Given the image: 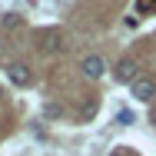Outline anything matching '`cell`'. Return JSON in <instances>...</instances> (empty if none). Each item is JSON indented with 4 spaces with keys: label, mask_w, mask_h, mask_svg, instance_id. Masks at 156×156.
Masks as SVG:
<instances>
[{
    "label": "cell",
    "mask_w": 156,
    "mask_h": 156,
    "mask_svg": "<svg viewBox=\"0 0 156 156\" xmlns=\"http://www.w3.org/2000/svg\"><path fill=\"white\" fill-rule=\"evenodd\" d=\"M136 73H140V70H136V60H133V57H126V60L116 63V73H113V76H116L120 83H136V80H140Z\"/></svg>",
    "instance_id": "6da1fadb"
},
{
    "label": "cell",
    "mask_w": 156,
    "mask_h": 156,
    "mask_svg": "<svg viewBox=\"0 0 156 156\" xmlns=\"http://www.w3.org/2000/svg\"><path fill=\"white\" fill-rule=\"evenodd\" d=\"M7 76H10L13 87H27V83L33 80V73H30L27 63H10V66H7Z\"/></svg>",
    "instance_id": "7a4b0ae2"
},
{
    "label": "cell",
    "mask_w": 156,
    "mask_h": 156,
    "mask_svg": "<svg viewBox=\"0 0 156 156\" xmlns=\"http://www.w3.org/2000/svg\"><path fill=\"white\" fill-rule=\"evenodd\" d=\"M83 73H87L90 80H100V76L106 73V60H103V57H96V53L83 57Z\"/></svg>",
    "instance_id": "3957f363"
},
{
    "label": "cell",
    "mask_w": 156,
    "mask_h": 156,
    "mask_svg": "<svg viewBox=\"0 0 156 156\" xmlns=\"http://www.w3.org/2000/svg\"><path fill=\"white\" fill-rule=\"evenodd\" d=\"M133 96H136V100H153L156 96V83L150 76H140V80L133 83Z\"/></svg>",
    "instance_id": "277c9868"
},
{
    "label": "cell",
    "mask_w": 156,
    "mask_h": 156,
    "mask_svg": "<svg viewBox=\"0 0 156 156\" xmlns=\"http://www.w3.org/2000/svg\"><path fill=\"white\" fill-rule=\"evenodd\" d=\"M17 27H20V17H17V13H7L3 23H0V30H17Z\"/></svg>",
    "instance_id": "5b68a950"
},
{
    "label": "cell",
    "mask_w": 156,
    "mask_h": 156,
    "mask_svg": "<svg viewBox=\"0 0 156 156\" xmlns=\"http://www.w3.org/2000/svg\"><path fill=\"white\" fill-rule=\"evenodd\" d=\"M116 123H120V126H129V123H133V113H129V110H120V113H116Z\"/></svg>",
    "instance_id": "8992f818"
},
{
    "label": "cell",
    "mask_w": 156,
    "mask_h": 156,
    "mask_svg": "<svg viewBox=\"0 0 156 156\" xmlns=\"http://www.w3.org/2000/svg\"><path fill=\"white\" fill-rule=\"evenodd\" d=\"M153 7H156V0H140V3H136V10H140V13H150Z\"/></svg>",
    "instance_id": "52a82bcc"
},
{
    "label": "cell",
    "mask_w": 156,
    "mask_h": 156,
    "mask_svg": "<svg viewBox=\"0 0 156 156\" xmlns=\"http://www.w3.org/2000/svg\"><path fill=\"white\" fill-rule=\"evenodd\" d=\"M150 120H153V126H156V106H153V113H150Z\"/></svg>",
    "instance_id": "ba28073f"
},
{
    "label": "cell",
    "mask_w": 156,
    "mask_h": 156,
    "mask_svg": "<svg viewBox=\"0 0 156 156\" xmlns=\"http://www.w3.org/2000/svg\"><path fill=\"white\" fill-rule=\"evenodd\" d=\"M116 156H120V153H116Z\"/></svg>",
    "instance_id": "9c48e42d"
}]
</instances>
